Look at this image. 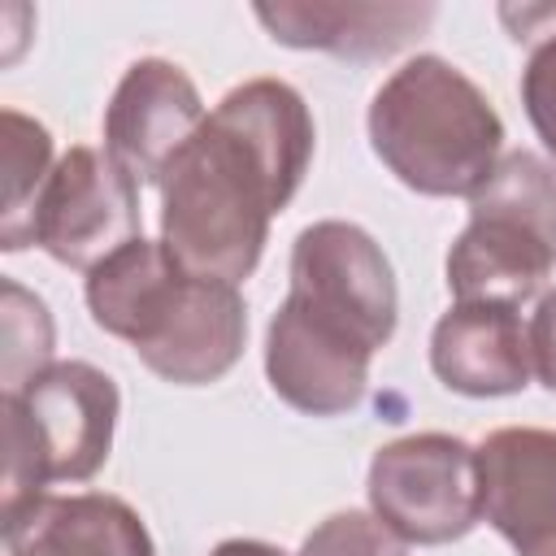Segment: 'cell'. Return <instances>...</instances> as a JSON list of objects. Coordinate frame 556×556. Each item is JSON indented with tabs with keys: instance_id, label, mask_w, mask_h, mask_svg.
Here are the masks:
<instances>
[{
	"instance_id": "cell-1",
	"label": "cell",
	"mask_w": 556,
	"mask_h": 556,
	"mask_svg": "<svg viewBox=\"0 0 556 556\" xmlns=\"http://www.w3.org/2000/svg\"><path fill=\"white\" fill-rule=\"evenodd\" d=\"M317 148L304 96L282 78L230 87L161 174V243L200 278H252L269 222L300 191Z\"/></svg>"
},
{
	"instance_id": "cell-2",
	"label": "cell",
	"mask_w": 556,
	"mask_h": 556,
	"mask_svg": "<svg viewBox=\"0 0 556 556\" xmlns=\"http://www.w3.org/2000/svg\"><path fill=\"white\" fill-rule=\"evenodd\" d=\"M87 313L174 387L226 378L248 343V304L239 287L187 274L161 239L152 243L143 235L87 274Z\"/></svg>"
},
{
	"instance_id": "cell-3",
	"label": "cell",
	"mask_w": 556,
	"mask_h": 556,
	"mask_svg": "<svg viewBox=\"0 0 556 556\" xmlns=\"http://www.w3.org/2000/svg\"><path fill=\"white\" fill-rule=\"evenodd\" d=\"M374 156L417 195H473L500 165L504 122L452 61L421 52L391 70L369 100Z\"/></svg>"
},
{
	"instance_id": "cell-4",
	"label": "cell",
	"mask_w": 556,
	"mask_h": 556,
	"mask_svg": "<svg viewBox=\"0 0 556 556\" xmlns=\"http://www.w3.org/2000/svg\"><path fill=\"white\" fill-rule=\"evenodd\" d=\"M556 269V165L530 148L504 152L469 195V222L447 252L456 304H521Z\"/></svg>"
},
{
	"instance_id": "cell-5",
	"label": "cell",
	"mask_w": 556,
	"mask_h": 556,
	"mask_svg": "<svg viewBox=\"0 0 556 556\" xmlns=\"http://www.w3.org/2000/svg\"><path fill=\"white\" fill-rule=\"evenodd\" d=\"M122 395L87 361H56L17 395H4V521L48 482H87L113 452Z\"/></svg>"
},
{
	"instance_id": "cell-6",
	"label": "cell",
	"mask_w": 556,
	"mask_h": 556,
	"mask_svg": "<svg viewBox=\"0 0 556 556\" xmlns=\"http://www.w3.org/2000/svg\"><path fill=\"white\" fill-rule=\"evenodd\" d=\"M369 513L408 547L465 539L482 521L478 447L456 434L421 430L391 439L369 460Z\"/></svg>"
},
{
	"instance_id": "cell-7",
	"label": "cell",
	"mask_w": 556,
	"mask_h": 556,
	"mask_svg": "<svg viewBox=\"0 0 556 556\" xmlns=\"http://www.w3.org/2000/svg\"><path fill=\"white\" fill-rule=\"evenodd\" d=\"M308 313L343 326L369 352L387 348L400 321V291L387 252L356 222H313L291 248V291Z\"/></svg>"
},
{
	"instance_id": "cell-8",
	"label": "cell",
	"mask_w": 556,
	"mask_h": 556,
	"mask_svg": "<svg viewBox=\"0 0 556 556\" xmlns=\"http://www.w3.org/2000/svg\"><path fill=\"white\" fill-rule=\"evenodd\" d=\"M139 239V182L96 148H70L39 195L35 248L56 265L91 274Z\"/></svg>"
},
{
	"instance_id": "cell-9",
	"label": "cell",
	"mask_w": 556,
	"mask_h": 556,
	"mask_svg": "<svg viewBox=\"0 0 556 556\" xmlns=\"http://www.w3.org/2000/svg\"><path fill=\"white\" fill-rule=\"evenodd\" d=\"M374 352L339 330L334 321L308 313L291 295L274 308L265 330V378L282 404L304 417H343L365 400Z\"/></svg>"
},
{
	"instance_id": "cell-10",
	"label": "cell",
	"mask_w": 556,
	"mask_h": 556,
	"mask_svg": "<svg viewBox=\"0 0 556 556\" xmlns=\"http://www.w3.org/2000/svg\"><path fill=\"white\" fill-rule=\"evenodd\" d=\"M204 117V100L182 65L165 56H139L135 65H126L104 109V152L139 187L161 182V174L191 143Z\"/></svg>"
},
{
	"instance_id": "cell-11",
	"label": "cell",
	"mask_w": 556,
	"mask_h": 556,
	"mask_svg": "<svg viewBox=\"0 0 556 556\" xmlns=\"http://www.w3.org/2000/svg\"><path fill=\"white\" fill-rule=\"evenodd\" d=\"M482 517L517 556H556V430L504 426L478 447Z\"/></svg>"
},
{
	"instance_id": "cell-12",
	"label": "cell",
	"mask_w": 556,
	"mask_h": 556,
	"mask_svg": "<svg viewBox=\"0 0 556 556\" xmlns=\"http://www.w3.org/2000/svg\"><path fill=\"white\" fill-rule=\"evenodd\" d=\"M434 378L469 400L517 395L530 387V334L513 304H452L430 334Z\"/></svg>"
},
{
	"instance_id": "cell-13",
	"label": "cell",
	"mask_w": 556,
	"mask_h": 556,
	"mask_svg": "<svg viewBox=\"0 0 556 556\" xmlns=\"http://www.w3.org/2000/svg\"><path fill=\"white\" fill-rule=\"evenodd\" d=\"M252 13L274 43L300 52H330L343 61H382L408 48L434 22V4L278 0V4H256Z\"/></svg>"
},
{
	"instance_id": "cell-14",
	"label": "cell",
	"mask_w": 556,
	"mask_h": 556,
	"mask_svg": "<svg viewBox=\"0 0 556 556\" xmlns=\"http://www.w3.org/2000/svg\"><path fill=\"white\" fill-rule=\"evenodd\" d=\"M9 556H156V543L143 517L109 495H39L4 521Z\"/></svg>"
},
{
	"instance_id": "cell-15",
	"label": "cell",
	"mask_w": 556,
	"mask_h": 556,
	"mask_svg": "<svg viewBox=\"0 0 556 556\" xmlns=\"http://www.w3.org/2000/svg\"><path fill=\"white\" fill-rule=\"evenodd\" d=\"M4 213H0V248L22 252L35 243V208L52 178V135L43 122L4 109Z\"/></svg>"
},
{
	"instance_id": "cell-16",
	"label": "cell",
	"mask_w": 556,
	"mask_h": 556,
	"mask_svg": "<svg viewBox=\"0 0 556 556\" xmlns=\"http://www.w3.org/2000/svg\"><path fill=\"white\" fill-rule=\"evenodd\" d=\"M56 330L48 304L26 291L17 278L0 282V382L4 395H17L26 382H35L52 361Z\"/></svg>"
},
{
	"instance_id": "cell-17",
	"label": "cell",
	"mask_w": 556,
	"mask_h": 556,
	"mask_svg": "<svg viewBox=\"0 0 556 556\" xmlns=\"http://www.w3.org/2000/svg\"><path fill=\"white\" fill-rule=\"evenodd\" d=\"M295 556H404V543L374 513L348 508L330 513L317 530H308Z\"/></svg>"
},
{
	"instance_id": "cell-18",
	"label": "cell",
	"mask_w": 556,
	"mask_h": 556,
	"mask_svg": "<svg viewBox=\"0 0 556 556\" xmlns=\"http://www.w3.org/2000/svg\"><path fill=\"white\" fill-rule=\"evenodd\" d=\"M521 104L556 165V30L530 43V61L521 70Z\"/></svg>"
},
{
	"instance_id": "cell-19",
	"label": "cell",
	"mask_w": 556,
	"mask_h": 556,
	"mask_svg": "<svg viewBox=\"0 0 556 556\" xmlns=\"http://www.w3.org/2000/svg\"><path fill=\"white\" fill-rule=\"evenodd\" d=\"M530 334V361L547 391H556V287L534 304V317L526 326Z\"/></svg>"
},
{
	"instance_id": "cell-20",
	"label": "cell",
	"mask_w": 556,
	"mask_h": 556,
	"mask_svg": "<svg viewBox=\"0 0 556 556\" xmlns=\"http://www.w3.org/2000/svg\"><path fill=\"white\" fill-rule=\"evenodd\" d=\"M500 22L508 26V35L517 43H539L543 35L556 30V4H521V9L504 4L500 9Z\"/></svg>"
},
{
	"instance_id": "cell-21",
	"label": "cell",
	"mask_w": 556,
	"mask_h": 556,
	"mask_svg": "<svg viewBox=\"0 0 556 556\" xmlns=\"http://www.w3.org/2000/svg\"><path fill=\"white\" fill-rule=\"evenodd\" d=\"M208 556H287V552L274 547V543H261V539H226Z\"/></svg>"
}]
</instances>
